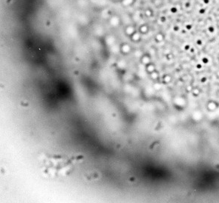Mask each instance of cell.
I'll list each match as a JSON object with an SVG mask.
<instances>
[{"label": "cell", "instance_id": "1", "mask_svg": "<svg viewBox=\"0 0 219 203\" xmlns=\"http://www.w3.org/2000/svg\"><path fill=\"white\" fill-rule=\"evenodd\" d=\"M202 62L203 63H208L209 62V59H207V58H203V59H202Z\"/></svg>", "mask_w": 219, "mask_h": 203}, {"label": "cell", "instance_id": "6", "mask_svg": "<svg viewBox=\"0 0 219 203\" xmlns=\"http://www.w3.org/2000/svg\"><path fill=\"white\" fill-rule=\"evenodd\" d=\"M205 81H206V78H205V77H203V78H202V82H204Z\"/></svg>", "mask_w": 219, "mask_h": 203}, {"label": "cell", "instance_id": "3", "mask_svg": "<svg viewBox=\"0 0 219 203\" xmlns=\"http://www.w3.org/2000/svg\"><path fill=\"white\" fill-rule=\"evenodd\" d=\"M197 44H198V45H201L202 44V41L201 40H198V41H197Z\"/></svg>", "mask_w": 219, "mask_h": 203}, {"label": "cell", "instance_id": "2", "mask_svg": "<svg viewBox=\"0 0 219 203\" xmlns=\"http://www.w3.org/2000/svg\"><path fill=\"white\" fill-rule=\"evenodd\" d=\"M209 31H210V32L212 33V32H214V30H215V29H214V27H209Z\"/></svg>", "mask_w": 219, "mask_h": 203}, {"label": "cell", "instance_id": "5", "mask_svg": "<svg viewBox=\"0 0 219 203\" xmlns=\"http://www.w3.org/2000/svg\"><path fill=\"white\" fill-rule=\"evenodd\" d=\"M189 49H190V46H187L185 47V49H187V50Z\"/></svg>", "mask_w": 219, "mask_h": 203}, {"label": "cell", "instance_id": "4", "mask_svg": "<svg viewBox=\"0 0 219 203\" xmlns=\"http://www.w3.org/2000/svg\"><path fill=\"white\" fill-rule=\"evenodd\" d=\"M202 68V65H200V64L197 65V68Z\"/></svg>", "mask_w": 219, "mask_h": 203}]
</instances>
